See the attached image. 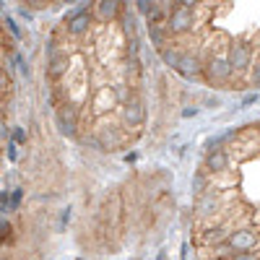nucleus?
Segmentation results:
<instances>
[{
  "label": "nucleus",
  "mask_w": 260,
  "mask_h": 260,
  "mask_svg": "<svg viewBox=\"0 0 260 260\" xmlns=\"http://www.w3.org/2000/svg\"><path fill=\"white\" fill-rule=\"evenodd\" d=\"M0 232H3V240H6V237H8V240H11V221H0Z\"/></svg>",
  "instance_id": "nucleus-25"
},
{
  "label": "nucleus",
  "mask_w": 260,
  "mask_h": 260,
  "mask_svg": "<svg viewBox=\"0 0 260 260\" xmlns=\"http://www.w3.org/2000/svg\"><path fill=\"white\" fill-rule=\"evenodd\" d=\"M55 120H57V127H60L62 136H76V112L71 110L68 104L55 115Z\"/></svg>",
  "instance_id": "nucleus-12"
},
{
  "label": "nucleus",
  "mask_w": 260,
  "mask_h": 260,
  "mask_svg": "<svg viewBox=\"0 0 260 260\" xmlns=\"http://www.w3.org/2000/svg\"><path fill=\"white\" fill-rule=\"evenodd\" d=\"M6 26H8L11 37H16V39L21 37V31H18V26H16V21H13V18H8V16H6Z\"/></svg>",
  "instance_id": "nucleus-22"
},
{
  "label": "nucleus",
  "mask_w": 260,
  "mask_h": 260,
  "mask_svg": "<svg viewBox=\"0 0 260 260\" xmlns=\"http://www.w3.org/2000/svg\"><path fill=\"white\" fill-rule=\"evenodd\" d=\"M8 159H11V161H16V159H18V154H16V143H13V141L8 143Z\"/></svg>",
  "instance_id": "nucleus-27"
},
{
  "label": "nucleus",
  "mask_w": 260,
  "mask_h": 260,
  "mask_svg": "<svg viewBox=\"0 0 260 260\" xmlns=\"http://www.w3.org/2000/svg\"><path fill=\"white\" fill-rule=\"evenodd\" d=\"M177 71H180L185 78H198V76H201V71H206V68H203L201 60L195 57L192 52H185V55H182V60H180V65H177Z\"/></svg>",
  "instance_id": "nucleus-11"
},
{
  "label": "nucleus",
  "mask_w": 260,
  "mask_h": 260,
  "mask_svg": "<svg viewBox=\"0 0 260 260\" xmlns=\"http://www.w3.org/2000/svg\"><path fill=\"white\" fill-rule=\"evenodd\" d=\"M229 250L237 255V252H257L260 247V229L257 226H240L229 234L226 240Z\"/></svg>",
  "instance_id": "nucleus-2"
},
{
  "label": "nucleus",
  "mask_w": 260,
  "mask_h": 260,
  "mask_svg": "<svg viewBox=\"0 0 260 260\" xmlns=\"http://www.w3.org/2000/svg\"><path fill=\"white\" fill-rule=\"evenodd\" d=\"M21 201H24V190L16 187V190L11 192V208H18V206H21Z\"/></svg>",
  "instance_id": "nucleus-20"
},
{
  "label": "nucleus",
  "mask_w": 260,
  "mask_h": 260,
  "mask_svg": "<svg viewBox=\"0 0 260 260\" xmlns=\"http://www.w3.org/2000/svg\"><path fill=\"white\" fill-rule=\"evenodd\" d=\"M229 260H260V250H257V252H237V255H232Z\"/></svg>",
  "instance_id": "nucleus-21"
},
{
  "label": "nucleus",
  "mask_w": 260,
  "mask_h": 260,
  "mask_svg": "<svg viewBox=\"0 0 260 260\" xmlns=\"http://www.w3.org/2000/svg\"><path fill=\"white\" fill-rule=\"evenodd\" d=\"M252 102H257V94H247V96L242 99V104H252Z\"/></svg>",
  "instance_id": "nucleus-28"
},
{
  "label": "nucleus",
  "mask_w": 260,
  "mask_h": 260,
  "mask_svg": "<svg viewBox=\"0 0 260 260\" xmlns=\"http://www.w3.org/2000/svg\"><path fill=\"white\" fill-rule=\"evenodd\" d=\"M122 3L120 0H102V3H96V16L102 18V21H115V18H120L122 16Z\"/></svg>",
  "instance_id": "nucleus-13"
},
{
  "label": "nucleus",
  "mask_w": 260,
  "mask_h": 260,
  "mask_svg": "<svg viewBox=\"0 0 260 260\" xmlns=\"http://www.w3.org/2000/svg\"><path fill=\"white\" fill-rule=\"evenodd\" d=\"M115 99H117V91L112 89V86H107V89H99L96 96H94V112H96V115L110 112L112 107H115Z\"/></svg>",
  "instance_id": "nucleus-10"
},
{
  "label": "nucleus",
  "mask_w": 260,
  "mask_h": 260,
  "mask_svg": "<svg viewBox=\"0 0 260 260\" xmlns=\"http://www.w3.org/2000/svg\"><path fill=\"white\" fill-rule=\"evenodd\" d=\"M198 115V107H185L182 110V117H195Z\"/></svg>",
  "instance_id": "nucleus-26"
},
{
  "label": "nucleus",
  "mask_w": 260,
  "mask_h": 260,
  "mask_svg": "<svg viewBox=\"0 0 260 260\" xmlns=\"http://www.w3.org/2000/svg\"><path fill=\"white\" fill-rule=\"evenodd\" d=\"M65 26H68V34L71 37H83L86 31L91 29V6H78L71 16H68V21H65Z\"/></svg>",
  "instance_id": "nucleus-5"
},
{
  "label": "nucleus",
  "mask_w": 260,
  "mask_h": 260,
  "mask_svg": "<svg viewBox=\"0 0 260 260\" xmlns=\"http://www.w3.org/2000/svg\"><path fill=\"white\" fill-rule=\"evenodd\" d=\"M11 138H13V143H26L29 136H26L24 127H13V130H11Z\"/></svg>",
  "instance_id": "nucleus-19"
},
{
  "label": "nucleus",
  "mask_w": 260,
  "mask_h": 260,
  "mask_svg": "<svg viewBox=\"0 0 260 260\" xmlns=\"http://www.w3.org/2000/svg\"><path fill=\"white\" fill-rule=\"evenodd\" d=\"M229 62H232V71L234 73H245V71H252V45L247 39H234L229 45V52H226Z\"/></svg>",
  "instance_id": "nucleus-3"
},
{
  "label": "nucleus",
  "mask_w": 260,
  "mask_h": 260,
  "mask_svg": "<svg viewBox=\"0 0 260 260\" xmlns=\"http://www.w3.org/2000/svg\"><path fill=\"white\" fill-rule=\"evenodd\" d=\"M11 206V192L8 190H3L0 192V208H3V213H6V208Z\"/></svg>",
  "instance_id": "nucleus-23"
},
{
  "label": "nucleus",
  "mask_w": 260,
  "mask_h": 260,
  "mask_svg": "<svg viewBox=\"0 0 260 260\" xmlns=\"http://www.w3.org/2000/svg\"><path fill=\"white\" fill-rule=\"evenodd\" d=\"M221 195H224V192L208 190L203 198H198V213H201V216H213V213H219V208H221Z\"/></svg>",
  "instance_id": "nucleus-9"
},
{
  "label": "nucleus",
  "mask_w": 260,
  "mask_h": 260,
  "mask_svg": "<svg viewBox=\"0 0 260 260\" xmlns=\"http://www.w3.org/2000/svg\"><path fill=\"white\" fill-rule=\"evenodd\" d=\"M232 62H229V57L226 55H211V60L206 62V78L211 81V83H226L229 78H232Z\"/></svg>",
  "instance_id": "nucleus-4"
},
{
  "label": "nucleus",
  "mask_w": 260,
  "mask_h": 260,
  "mask_svg": "<svg viewBox=\"0 0 260 260\" xmlns=\"http://www.w3.org/2000/svg\"><path fill=\"white\" fill-rule=\"evenodd\" d=\"M195 26V6L192 3H175L167 16V31L172 34H185Z\"/></svg>",
  "instance_id": "nucleus-1"
},
{
  "label": "nucleus",
  "mask_w": 260,
  "mask_h": 260,
  "mask_svg": "<svg viewBox=\"0 0 260 260\" xmlns=\"http://www.w3.org/2000/svg\"><path fill=\"white\" fill-rule=\"evenodd\" d=\"M206 185H208V180H206V175L203 172H198V175L192 177V195H198V198H203V190H206Z\"/></svg>",
  "instance_id": "nucleus-16"
},
{
  "label": "nucleus",
  "mask_w": 260,
  "mask_h": 260,
  "mask_svg": "<svg viewBox=\"0 0 260 260\" xmlns=\"http://www.w3.org/2000/svg\"><path fill=\"white\" fill-rule=\"evenodd\" d=\"M206 169L211 172V175H221V172L229 169V154L224 148L219 151H208V156H206Z\"/></svg>",
  "instance_id": "nucleus-8"
},
{
  "label": "nucleus",
  "mask_w": 260,
  "mask_h": 260,
  "mask_svg": "<svg viewBox=\"0 0 260 260\" xmlns=\"http://www.w3.org/2000/svg\"><path fill=\"white\" fill-rule=\"evenodd\" d=\"M136 8H138V13H143V16H151V13H154V8H156V3H148V0H138V3H136Z\"/></svg>",
  "instance_id": "nucleus-18"
},
{
  "label": "nucleus",
  "mask_w": 260,
  "mask_h": 260,
  "mask_svg": "<svg viewBox=\"0 0 260 260\" xmlns=\"http://www.w3.org/2000/svg\"><path fill=\"white\" fill-rule=\"evenodd\" d=\"M229 229L226 226H221V224H216V226H208L203 234H201V242L206 245V247H221V245H226V240H229Z\"/></svg>",
  "instance_id": "nucleus-7"
},
{
  "label": "nucleus",
  "mask_w": 260,
  "mask_h": 260,
  "mask_svg": "<svg viewBox=\"0 0 260 260\" xmlns=\"http://www.w3.org/2000/svg\"><path fill=\"white\" fill-rule=\"evenodd\" d=\"M148 37H151V42H154L156 47L164 50V29L161 26H148Z\"/></svg>",
  "instance_id": "nucleus-17"
},
{
  "label": "nucleus",
  "mask_w": 260,
  "mask_h": 260,
  "mask_svg": "<svg viewBox=\"0 0 260 260\" xmlns=\"http://www.w3.org/2000/svg\"><path fill=\"white\" fill-rule=\"evenodd\" d=\"M182 50H177V47H164L161 50V60L169 65V68H175L177 71V65H180V60H182Z\"/></svg>",
  "instance_id": "nucleus-15"
},
{
  "label": "nucleus",
  "mask_w": 260,
  "mask_h": 260,
  "mask_svg": "<svg viewBox=\"0 0 260 260\" xmlns=\"http://www.w3.org/2000/svg\"><path fill=\"white\" fill-rule=\"evenodd\" d=\"M122 120L127 127H138L143 120H146V112H143V102L138 96H130L125 104H122Z\"/></svg>",
  "instance_id": "nucleus-6"
},
{
  "label": "nucleus",
  "mask_w": 260,
  "mask_h": 260,
  "mask_svg": "<svg viewBox=\"0 0 260 260\" xmlns=\"http://www.w3.org/2000/svg\"><path fill=\"white\" fill-rule=\"evenodd\" d=\"M71 73V57L68 55H57L50 60V78H62Z\"/></svg>",
  "instance_id": "nucleus-14"
},
{
  "label": "nucleus",
  "mask_w": 260,
  "mask_h": 260,
  "mask_svg": "<svg viewBox=\"0 0 260 260\" xmlns=\"http://www.w3.org/2000/svg\"><path fill=\"white\" fill-rule=\"evenodd\" d=\"M250 81H252V86H257V89H260V62H257L255 68H252V73H250Z\"/></svg>",
  "instance_id": "nucleus-24"
}]
</instances>
